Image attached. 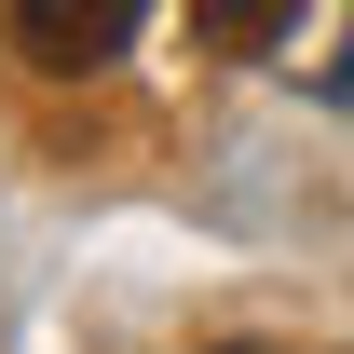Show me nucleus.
Listing matches in <instances>:
<instances>
[{
  "label": "nucleus",
  "mask_w": 354,
  "mask_h": 354,
  "mask_svg": "<svg viewBox=\"0 0 354 354\" xmlns=\"http://www.w3.org/2000/svg\"><path fill=\"white\" fill-rule=\"evenodd\" d=\"M150 28V0H14V55L41 68V82H82L109 55Z\"/></svg>",
  "instance_id": "nucleus-1"
},
{
  "label": "nucleus",
  "mask_w": 354,
  "mask_h": 354,
  "mask_svg": "<svg viewBox=\"0 0 354 354\" xmlns=\"http://www.w3.org/2000/svg\"><path fill=\"white\" fill-rule=\"evenodd\" d=\"M300 28V0H191V41L205 55H272Z\"/></svg>",
  "instance_id": "nucleus-2"
}]
</instances>
